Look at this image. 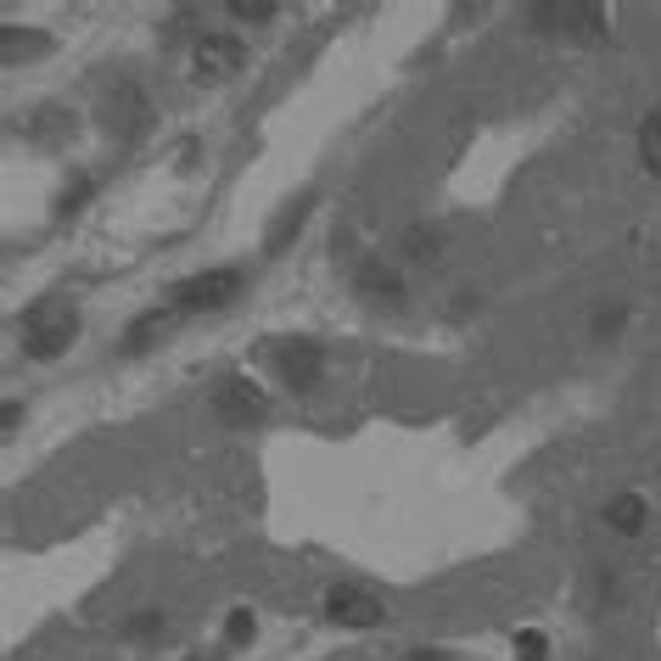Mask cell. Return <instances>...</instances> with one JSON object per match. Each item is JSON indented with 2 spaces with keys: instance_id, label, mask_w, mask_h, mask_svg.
Segmentation results:
<instances>
[{
  "instance_id": "16",
  "label": "cell",
  "mask_w": 661,
  "mask_h": 661,
  "mask_svg": "<svg viewBox=\"0 0 661 661\" xmlns=\"http://www.w3.org/2000/svg\"><path fill=\"white\" fill-rule=\"evenodd\" d=\"M544 655H549V639H544V633H533V628H527V633H522V639H516V661H544Z\"/></svg>"
},
{
  "instance_id": "8",
  "label": "cell",
  "mask_w": 661,
  "mask_h": 661,
  "mask_svg": "<svg viewBox=\"0 0 661 661\" xmlns=\"http://www.w3.org/2000/svg\"><path fill=\"white\" fill-rule=\"evenodd\" d=\"M107 102H113V107H107V124H113L118 135H140V124H146V96H140L135 85H118Z\"/></svg>"
},
{
  "instance_id": "20",
  "label": "cell",
  "mask_w": 661,
  "mask_h": 661,
  "mask_svg": "<svg viewBox=\"0 0 661 661\" xmlns=\"http://www.w3.org/2000/svg\"><path fill=\"white\" fill-rule=\"evenodd\" d=\"M197 661H202V655H197Z\"/></svg>"
},
{
  "instance_id": "6",
  "label": "cell",
  "mask_w": 661,
  "mask_h": 661,
  "mask_svg": "<svg viewBox=\"0 0 661 661\" xmlns=\"http://www.w3.org/2000/svg\"><path fill=\"white\" fill-rule=\"evenodd\" d=\"M325 617L343 622V628H376L381 622V600L365 595L359 584H337V589L325 595Z\"/></svg>"
},
{
  "instance_id": "15",
  "label": "cell",
  "mask_w": 661,
  "mask_h": 661,
  "mask_svg": "<svg viewBox=\"0 0 661 661\" xmlns=\"http://www.w3.org/2000/svg\"><path fill=\"white\" fill-rule=\"evenodd\" d=\"M235 23H270L281 7H275V0H230V7H224Z\"/></svg>"
},
{
  "instance_id": "7",
  "label": "cell",
  "mask_w": 661,
  "mask_h": 661,
  "mask_svg": "<svg viewBox=\"0 0 661 661\" xmlns=\"http://www.w3.org/2000/svg\"><path fill=\"white\" fill-rule=\"evenodd\" d=\"M241 62H246V51H241V40H230V34H208L202 45H197V78H230V73H241Z\"/></svg>"
},
{
  "instance_id": "17",
  "label": "cell",
  "mask_w": 661,
  "mask_h": 661,
  "mask_svg": "<svg viewBox=\"0 0 661 661\" xmlns=\"http://www.w3.org/2000/svg\"><path fill=\"white\" fill-rule=\"evenodd\" d=\"M253 628H259L253 611H230V622H224V633H230L235 644H241V639H253Z\"/></svg>"
},
{
  "instance_id": "9",
  "label": "cell",
  "mask_w": 661,
  "mask_h": 661,
  "mask_svg": "<svg viewBox=\"0 0 661 661\" xmlns=\"http://www.w3.org/2000/svg\"><path fill=\"white\" fill-rule=\"evenodd\" d=\"M644 522H650V505L639 500V493H617V500L606 505V527H611V533H622V538H639V533H644Z\"/></svg>"
},
{
  "instance_id": "4",
  "label": "cell",
  "mask_w": 661,
  "mask_h": 661,
  "mask_svg": "<svg viewBox=\"0 0 661 661\" xmlns=\"http://www.w3.org/2000/svg\"><path fill=\"white\" fill-rule=\"evenodd\" d=\"M213 416H219L224 427H253V421L264 416V392L246 381V376H224V381L213 387Z\"/></svg>"
},
{
  "instance_id": "10",
  "label": "cell",
  "mask_w": 661,
  "mask_h": 661,
  "mask_svg": "<svg viewBox=\"0 0 661 661\" xmlns=\"http://www.w3.org/2000/svg\"><path fill=\"white\" fill-rule=\"evenodd\" d=\"M308 208H314V197H308V191H303V197H297V202H286V208H281V213H275V224H270V241H264V253H281V246H286V241H292V235H297V224H303V219H308Z\"/></svg>"
},
{
  "instance_id": "11",
  "label": "cell",
  "mask_w": 661,
  "mask_h": 661,
  "mask_svg": "<svg viewBox=\"0 0 661 661\" xmlns=\"http://www.w3.org/2000/svg\"><path fill=\"white\" fill-rule=\"evenodd\" d=\"M359 292H365V297H387V303H398V297H403L398 275H392V270H381L376 259H365V264H359Z\"/></svg>"
},
{
  "instance_id": "2",
  "label": "cell",
  "mask_w": 661,
  "mask_h": 661,
  "mask_svg": "<svg viewBox=\"0 0 661 661\" xmlns=\"http://www.w3.org/2000/svg\"><path fill=\"white\" fill-rule=\"evenodd\" d=\"M73 337H78V319L67 314V308H34L29 314V330H23V354L29 359H62L67 348H73Z\"/></svg>"
},
{
  "instance_id": "5",
  "label": "cell",
  "mask_w": 661,
  "mask_h": 661,
  "mask_svg": "<svg viewBox=\"0 0 661 661\" xmlns=\"http://www.w3.org/2000/svg\"><path fill=\"white\" fill-rule=\"evenodd\" d=\"M275 370H281L286 387L308 392L319 381V370H325V354H319L314 337H286V343H275Z\"/></svg>"
},
{
  "instance_id": "13",
  "label": "cell",
  "mask_w": 661,
  "mask_h": 661,
  "mask_svg": "<svg viewBox=\"0 0 661 661\" xmlns=\"http://www.w3.org/2000/svg\"><path fill=\"white\" fill-rule=\"evenodd\" d=\"M438 246H443V241H438V230H427V224H409V230H403V253L416 259V264L438 259Z\"/></svg>"
},
{
  "instance_id": "3",
  "label": "cell",
  "mask_w": 661,
  "mask_h": 661,
  "mask_svg": "<svg viewBox=\"0 0 661 661\" xmlns=\"http://www.w3.org/2000/svg\"><path fill=\"white\" fill-rule=\"evenodd\" d=\"M235 292H241V270H208V275H191L175 292V308L180 314H208V308H224Z\"/></svg>"
},
{
  "instance_id": "18",
  "label": "cell",
  "mask_w": 661,
  "mask_h": 661,
  "mask_svg": "<svg viewBox=\"0 0 661 661\" xmlns=\"http://www.w3.org/2000/svg\"><path fill=\"white\" fill-rule=\"evenodd\" d=\"M18 421H23V403L12 398L7 409H0V432H7V438H12V432H18Z\"/></svg>"
},
{
  "instance_id": "14",
  "label": "cell",
  "mask_w": 661,
  "mask_h": 661,
  "mask_svg": "<svg viewBox=\"0 0 661 661\" xmlns=\"http://www.w3.org/2000/svg\"><path fill=\"white\" fill-rule=\"evenodd\" d=\"M162 628H169V617H162V611H135V617L124 622V639H135V644H151Z\"/></svg>"
},
{
  "instance_id": "12",
  "label": "cell",
  "mask_w": 661,
  "mask_h": 661,
  "mask_svg": "<svg viewBox=\"0 0 661 661\" xmlns=\"http://www.w3.org/2000/svg\"><path fill=\"white\" fill-rule=\"evenodd\" d=\"M639 157H644V169L661 180V107L639 118Z\"/></svg>"
},
{
  "instance_id": "19",
  "label": "cell",
  "mask_w": 661,
  "mask_h": 661,
  "mask_svg": "<svg viewBox=\"0 0 661 661\" xmlns=\"http://www.w3.org/2000/svg\"><path fill=\"white\" fill-rule=\"evenodd\" d=\"M409 661H449L443 650H409Z\"/></svg>"
},
{
  "instance_id": "1",
  "label": "cell",
  "mask_w": 661,
  "mask_h": 661,
  "mask_svg": "<svg viewBox=\"0 0 661 661\" xmlns=\"http://www.w3.org/2000/svg\"><path fill=\"white\" fill-rule=\"evenodd\" d=\"M533 12V29H549V34H566V40H606V7L584 0V7H555V0H538Z\"/></svg>"
}]
</instances>
